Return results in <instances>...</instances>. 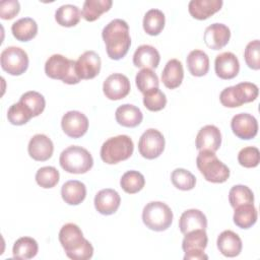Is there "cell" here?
Wrapping results in <instances>:
<instances>
[{"label":"cell","mask_w":260,"mask_h":260,"mask_svg":"<svg viewBox=\"0 0 260 260\" xmlns=\"http://www.w3.org/2000/svg\"><path fill=\"white\" fill-rule=\"evenodd\" d=\"M106 51L112 60H120L128 53L131 46L128 23L120 18L110 21L102 31Z\"/></svg>","instance_id":"obj_1"},{"label":"cell","mask_w":260,"mask_h":260,"mask_svg":"<svg viewBox=\"0 0 260 260\" xmlns=\"http://www.w3.org/2000/svg\"><path fill=\"white\" fill-rule=\"evenodd\" d=\"M59 241L66 255L72 260H87L93 255V247L80 228L72 222L64 224L59 232Z\"/></svg>","instance_id":"obj_2"},{"label":"cell","mask_w":260,"mask_h":260,"mask_svg":"<svg viewBox=\"0 0 260 260\" xmlns=\"http://www.w3.org/2000/svg\"><path fill=\"white\" fill-rule=\"evenodd\" d=\"M196 165L204 179L210 183L220 184L230 177V169L211 150H200L196 157Z\"/></svg>","instance_id":"obj_3"},{"label":"cell","mask_w":260,"mask_h":260,"mask_svg":"<svg viewBox=\"0 0 260 260\" xmlns=\"http://www.w3.org/2000/svg\"><path fill=\"white\" fill-rule=\"evenodd\" d=\"M61 168L70 174H85L93 166V158L90 152L77 145L65 148L59 157Z\"/></svg>","instance_id":"obj_4"},{"label":"cell","mask_w":260,"mask_h":260,"mask_svg":"<svg viewBox=\"0 0 260 260\" xmlns=\"http://www.w3.org/2000/svg\"><path fill=\"white\" fill-rule=\"evenodd\" d=\"M134 150L132 139L128 135H118L107 139L101 147V158L108 165L128 159Z\"/></svg>","instance_id":"obj_5"},{"label":"cell","mask_w":260,"mask_h":260,"mask_svg":"<svg viewBox=\"0 0 260 260\" xmlns=\"http://www.w3.org/2000/svg\"><path fill=\"white\" fill-rule=\"evenodd\" d=\"M45 73L48 77L62 80L66 84H77L81 80L76 73L75 61L60 54L49 57L45 63Z\"/></svg>","instance_id":"obj_6"},{"label":"cell","mask_w":260,"mask_h":260,"mask_svg":"<svg viewBox=\"0 0 260 260\" xmlns=\"http://www.w3.org/2000/svg\"><path fill=\"white\" fill-rule=\"evenodd\" d=\"M142 220L149 230L162 232L171 226L173 211L169 205L161 201H151L143 208Z\"/></svg>","instance_id":"obj_7"},{"label":"cell","mask_w":260,"mask_h":260,"mask_svg":"<svg viewBox=\"0 0 260 260\" xmlns=\"http://www.w3.org/2000/svg\"><path fill=\"white\" fill-rule=\"evenodd\" d=\"M258 86L252 82H241L225 87L219 94V101L226 108H237L255 101L258 96Z\"/></svg>","instance_id":"obj_8"},{"label":"cell","mask_w":260,"mask_h":260,"mask_svg":"<svg viewBox=\"0 0 260 260\" xmlns=\"http://www.w3.org/2000/svg\"><path fill=\"white\" fill-rule=\"evenodd\" d=\"M0 62L5 72L13 76H18L27 70L28 56L23 49L11 46L2 51Z\"/></svg>","instance_id":"obj_9"},{"label":"cell","mask_w":260,"mask_h":260,"mask_svg":"<svg viewBox=\"0 0 260 260\" xmlns=\"http://www.w3.org/2000/svg\"><path fill=\"white\" fill-rule=\"evenodd\" d=\"M208 238L205 230H195L185 234L182 242V249L185 252L184 260H207L204 253Z\"/></svg>","instance_id":"obj_10"},{"label":"cell","mask_w":260,"mask_h":260,"mask_svg":"<svg viewBox=\"0 0 260 260\" xmlns=\"http://www.w3.org/2000/svg\"><path fill=\"white\" fill-rule=\"evenodd\" d=\"M165 143V137L161 132L153 128H149L140 136L138 150L144 158L154 159L162 153Z\"/></svg>","instance_id":"obj_11"},{"label":"cell","mask_w":260,"mask_h":260,"mask_svg":"<svg viewBox=\"0 0 260 260\" xmlns=\"http://www.w3.org/2000/svg\"><path fill=\"white\" fill-rule=\"evenodd\" d=\"M131 85L128 77L122 73L109 75L103 83V91L106 98L112 101L122 100L130 92Z\"/></svg>","instance_id":"obj_12"},{"label":"cell","mask_w":260,"mask_h":260,"mask_svg":"<svg viewBox=\"0 0 260 260\" xmlns=\"http://www.w3.org/2000/svg\"><path fill=\"white\" fill-rule=\"evenodd\" d=\"M61 127L67 136L79 138L87 132L88 119L79 111H69L63 115Z\"/></svg>","instance_id":"obj_13"},{"label":"cell","mask_w":260,"mask_h":260,"mask_svg":"<svg viewBox=\"0 0 260 260\" xmlns=\"http://www.w3.org/2000/svg\"><path fill=\"white\" fill-rule=\"evenodd\" d=\"M231 128L237 137L244 140H249L257 135L258 122L251 114L240 113L232 118Z\"/></svg>","instance_id":"obj_14"},{"label":"cell","mask_w":260,"mask_h":260,"mask_svg":"<svg viewBox=\"0 0 260 260\" xmlns=\"http://www.w3.org/2000/svg\"><path fill=\"white\" fill-rule=\"evenodd\" d=\"M101 57L94 51H86L75 61L76 73L80 79H92L101 71Z\"/></svg>","instance_id":"obj_15"},{"label":"cell","mask_w":260,"mask_h":260,"mask_svg":"<svg viewBox=\"0 0 260 260\" xmlns=\"http://www.w3.org/2000/svg\"><path fill=\"white\" fill-rule=\"evenodd\" d=\"M231 38L230 28L223 23H212L206 27L203 36L205 45L212 50H220L228 45Z\"/></svg>","instance_id":"obj_16"},{"label":"cell","mask_w":260,"mask_h":260,"mask_svg":"<svg viewBox=\"0 0 260 260\" xmlns=\"http://www.w3.org/2000/svg\"><path fill=\"white\" fill-rule=\"evenodd\" d=\"M216 75L221 79H233L240 71V62L232 52H224L216 56L214 61Z\"/></svg>","instance_id":"obj_17"},{"label":"cell","mask_w":260,"mask_h":260,"mask_svg":"<svg viewBox=\"0 0 260 260\" xmlns=\"http://www.w3.org/2000/svg\"><path fill=\"white\" fill-rule=\"evenodd\" d=\"M94 207L96 211L104 215L114 214L121 203L119 193L114 189H102L94 196Z\"/></svg>","instance_id":"obj_18"},{"label":"cell","mask_w":260,"mask_h":260,"mask_svg":"<svg viewBox=\"0 0 260 260\" xmlns=\"http://www.w3.org/2000/svg\"><path fill=\"white\" fill-rule=\"evenodd\" d=\"M27 151L32 159L37 161H45L52 156L54 144L47 135L36 134L28 142Z\"/></svg>","instance_id":"obj_19"},{"label":"cell","mask_w":260,"mask_h":260,"mask_svg":"<svg viewBox=\"0 0 260 260\" xmlns=\"http://www.w3.org/2000/svg\"><path fill=\"white\" fill-rule=\"evenodd\" d=\"M221 144L220 130L214 125H206L202 127L196 136L195 145L200 150H211L215 152Z\"/></svg>","instance_id":"obj_20"},{"label":"cell","mask_w":260,"mask_h":260,"mask_svg":"<svg viewBox=\"0 0 260 260\" xmlns=\"http://www.w3.org/2000/svg\"><path fill=\"white\" fill-rule=\"evenodd\" d=\"M222 4V0H191L188 10L195 19L204 20L219 11Z\"/></svg>","instance_id":"obj_21"},{"label":"cell","mask_w":260,"mask_h":260,"mask_svg":"<svg viewBox=\"0 0 260 260\" xmlns=\"http://www.w3.org/2000/svg\"><path fill=\"white\" fill-rule=\"evenodd\" d=\"M179 228L184 235L195 230H206L207 218L199 209H188L182 213L179 219Z\"/></svg>","instance_id":"obj_22"},{"label":"cell","mask_w":260,"mask_h":260,"mask_svg":"<svg viewBox=\"0 0 260 260\" xmlns=\"http://www.w3.org/2000/svg\"><path fill=\"white\" fill-rule=\"evenodd\" d=\"M217 249L225 257H236L242 251V240L238 234L226 230L219 234L217 241Z\"/></svg>","instance_id":"obj_23"},{"label":"cell","mask_w":260,"mask_h":260,"mask_svg":"<svg viewBox=\"0 0 260 260\" xmlns=\"http://www.w3.org/2000/svg\"><path fill=\"white\" fill-rule=\"evenodd\" d=\"M160 56L158 51L150 45L139 46L133 55V64L138 68L154 69L158 66Z\"/></svg>","instance_id":"obj_24"},{"label":"cell","mask_w":260,"mask_h":260,"mask_svg":"<svg viewBox=\"0 0 260 260\" xmlns=\"http://www.w3.org/2000/svg\"><path fill=\"white\" fill-rule=\"evenodd\" d=\"M184 78V69L181 61L178 59H171L165 65L161 72V81L166 87L175 89L179 87Z\"/></svg>","instance_id":"obj_25"},{"label":"cell","mask_w":260,"mask_h":260,"mask_svg":"<svg viewBox=\"0 0 260 260\" xmlns=\"http://www.w3.org/2000/svg\"><path fill=\"white\" fill-rule=\"evenodd\" d=\"M115 118L118 124L128 128L138 126L143 120V114L139 108L134 105L124 104L117 108Z\"/></svg>","instance_id":"obj_26"},{"label":"cell","mask_w":260,"mask_h":260,"mask_svg":"<svg viewBox=\"0 0 260 260\" xmlns=\"http://www.w3.org/2000/svg\"><path fill=\"white\" fill-rule=\"evenodd\" d=\"M61 196L65 203L69 205H78L86 197V187L78 180H69L61 188Z\"/></svg>","instance_id":"obj_27"},{"label":"cell","mask_w":260,"mask_h":260,"mask_svg":"<svg viewBox=\"0 0 260 260\" xmlns=\"http://www.w3.org/2000/svg\"><path fill=\"white\" fill-rule=\"evenodd\" d=\"M13 37L19 42H28L38 34V24L30 17H22L11 25Z\"/></svg>","instance_id":"obj_28"},{"label":"cell","mask_w":260,"mask_h":260,"mask_svg":"<svg viewBox=\"0 0 260 260\" xmlns=\"http://www.w3.org/2000/svg\"><path fill=\"white\" fill-rule=\"evenodd\" d=\"M186 63L189 72L193 76H204L209 70V58L207 54L201 50L191 51L187 56Z\"/></svg>","instance_id":"obj_29"},{"label":"cell","mask_w":260,"mask_h":260,"mask_svg":"<svg viewBox=\"0 0 260 260\" xmlns=\"http://www.w3.org/2000/svg\"><path fill=\"white\" fill-rule=\"evenodd\" d=\"M258 213L253 203H247L240 205L235 208L234 212V222L240 229H250L257 221Z\"/></svg>","instance_id":"obj_30"},{"label":"cell","mask_w":260,"mask_h":260,"mask_svg":"<svg viewBox=\"0 0 260 260\" xmlns=\"http://www.w3.org/2000/svg\"><path fill=\"white\" fill-rule=\"evenodd\" d=\"M39 251L38 243L30 237H21L17 239L12 248L13 258L27 260L34 258Z\"/></svg>","instance_id":"obj_31"},{"label":"cell","mask_w":260,"mask_h":260,"mask_svg":"<svg viewBox=\"0 0 260 260\" xmlns=\"http://www.w3.org/2000/svg\"><path fill=\"white\" fill-rule=\"evenodd\" d=\"M81 15V11L76 5L64 4L56 10L55 19L61 26L71 27L79 22Z\"/></svg>","instance_id":"obj_32"},{"label":"cell","mask_w":260,"mask_h":260,"mask_svg":"<svg viewBox=\"0 0 260 260\" xmlns=\"http://www.w3.org/2000/svg\"><path fill=\"white\" fill-rule=\"evenodd\" d=\"M165 14L159 9H149L143 17V29L149 36H157L165 27Z\"/></svg>","instance_id":"obj_33"},{"label":"cell","mask_w":260,"mask_h":260,"mask_svg":"<svg viewBox=\"0 0 260 260\" xmlns=\"http://www.w3.org/2000/svg\"><path fill=\"white\" fill-rule=\"evenodd\" d=\"M112 4V0H85L81 14L86 21H94L104 12L109 11Z\"/></svg>","instance_id":"obj_34"},{"label":"cell","mask_w":260,"mask_h":260,"mask_svg":"<svg viewBox=\"0 0 260 260\" xmlns=\"http://www.w3.org/2000/svg\"><path fill=\"white\" fill-rule=\"evenodd\" d=\"M145 185L144 176L138 171H127L120 180L121 188L128 194H135Z\"/></svg>","instance_id":"obj_35"},{"label":"cell","mask_w":260,"mask_h":260,"mask_svg":"<svg viewBox=\"0 0 260 260\" xmlns=\"http://www.w3.org/2000/svg\"><path fill=\"white\" fill-rule=\"evenodd\" d=\"M229 201L231 206L235 209L243 204L254 203V194L252 190L245 185H235L229 192Z\"/></svg>","instance_id":"obj_36"},{"label":"cell","mask_w":260,"mask_h":260,"mask_svg":"<svg viewBox=\"0 0 260 260\" xmlns=\"http://www.w3.org/2000/svg\"><path fill=\"white\" fill-rule=\"evenodd\" d=\"M171 181L173 185L182 191L192 190L196 185L195 176L188 170L178 168L171 174Z\"/></svg>","instance_id":"obj_37"},{"label":"cell","mask_w":260,"mask_h":260,"mask_svg":"<svg viewBox=\"0 0 260 260\" xmlns=\"http://www.w3.org/2000/svg\"><path fill=\"white\" fill-rule=\"evenodd\" d=\"M19 102H21L27 107L32 117H37L40 114H42L46 107V101L44 95L35 90H29L24 92L20 96Z\"/></svg>","instance_id":"obj_38"},{"label":"cell","mask_w":260,"mask_h":260,"mask_svg":"<svg viewBox=\"0 0 260 260\" xmlns=\"http://www.w3.org/2000/svg\"><path fill=\"white\" fill-rule=\"evenodd\" d=\"M135 82L137 88L142 93H145L153 88H158L159 85L157 75L148 68H143L136 74Z\"/></svg>","instance_id":"obj_39"},{"label":"cell","mask_w":260,"mask_h":260,"mask_svg":"<svg viewBox=\"0 0 260 260\" xmlns=\"http://www.w3.org/2000/svg\"><path fill=\"white\" fill-rule=\"evenodd\" d=\"M59 178L60 174L58 170L51 166L40 168L36 173V182L45 189L55 187L59 182Z\"/></svg>","instance_id":"obj_40"},{"label":"cell","mask_w":260,"mask_h":260,"mask_svg":"<svg viewBox=\"0 0 260 260\" xmlns=\"http://www.w3.org/2000/svg\"><path fill=\"white\" fill-rule=\"evenodd\" d=\"M7 118L12 125L20 126L26 124L32 118V115L24 104L18 102L10 106L7 112Z\"/></svg>","instance_id":"obj_41"},{"label":"cell","mask_w":260,"mask_h":260,"mask_svg":"<svg viewBox=\"0 0 260 260\" xmlns=\"http://www.w3.org/2000/svg\"><path fill=\"white\" fill-rule=\"evenodd\" d=\"M143 105L151 112L160 111L167 105L166 94L158 88H153L143 93Z\"/></svg>","instance_id":"obj_42"},{"label":"cell","mask_w":260,"mask_h":260,"mask_svg":"<svg viewBox=\"0 0 260 260\" xmlns=\"http://www.w3.org/2000/svg\"><path fill=\"white\" fill-rule=\"evenodd\" d=\"M238 161L244 168H256L260 161L259 149L255 146L242 148L238 153Z\"/></svg>","instance_id":"obj_43"},{"label":"cell","mask_w":260,"mask_h":260,"mask_svg":"<svg viewBox=\"0 0 260 260\" xmlns=\"http://www.w3.org/2000/svg\"><path fill=\"white\" fill-rule=\"evenodd\" d=\"M245 62L249 68L253 70L260 69V42L259 40H254L250 42L244 52Z\"/></svg>","instance_id":"obj_44"},{"label":"cell","mask_w":260,"mask_h":260,"mask_svg":"<svg viewBox=\"0 0 260 260\" xmlns=\"http://www.w3.org/2000/svg\"><path fill=\"white\" fill-rule=\"evenodd\" d=\"M20 10V4L16 0H5L0 2V17L5 20L14 18Z\"/></svg>","instance_id":"obj_45"}]
</instances>
